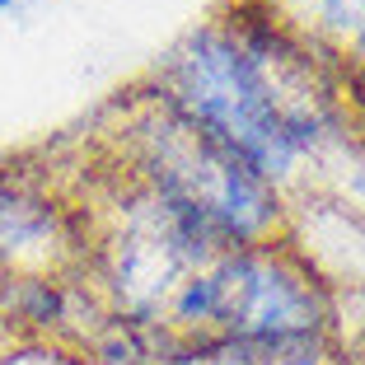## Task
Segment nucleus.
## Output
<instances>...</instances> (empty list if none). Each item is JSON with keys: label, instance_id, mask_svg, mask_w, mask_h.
Returning <instances> with one entry per match:
<instances>
[{"label": "nucleus", "instance_id": "obj_5", "mask_svg": "<svg viewBox=\"0 0 365 365\" xmlns=\"http://www.w3.org/2000/svg\"><path fill=\"white\" fill-rule=\"evenodd\" d=\"M14 5H19V0H0V10H14Z\"/></svg>", "mask_w": 365, "mask_h": 365}, {"label": "nucleus", "instance_id": "obj_6", "mask_svg": "<svg viewBox=\"0 0 365 365\" xmlns=\"http://www.w3.org/2000/svg\"><path fill=\"white\" fill-rule=\"evenodd\" d=\"M361 61H365V38H361Z\"/></svg>", "mask_w": 365, "mask_h": 365}, {"label": "nucleus", "instance_id": "obj_4", "mask_svg": "<svg viewBox=\"0 0 365 365\" xmlns=\"http://www.w3.org/2000/svg\"><path fill=\"white\" fill-rule=\"evenodd\" d=\"M328 14L337 24H365V0H328Z\"/></svg>", "mask_w": 365, "mask_h": 365}, {"label": "nucleus", "instance_id": "obj_3", "mask_svg": "<svg viewBox=\"0 0 365 365\" xmlns=\"http://www.w3.org/2000/svg\"><path fill=\"white\" fill-rule=\"evenodd\" d=\"M230 365H314V361H309V356H300V351H286V342H277V346H267V351L235 356Z\"/></svg>", "mask_w": 365, "mask_h": 365}, {"label": "nucleus", "instance_id": "obj_2", "mask_svg": "<svg viewBox=\"0 0 365 365\" xmlns=\"http://www.w3.org/2000/svg\"><path fill=\"white\" fill-rule=\"evenodd\" d=\"M187 319H211L225 333L244 337L258 346H277L290 337L309 333L314 323V295L300 286V277L277 262H230V267L202 277L187 300H182Z\"/></svg>", "mask_w": 365, "mask_h": 365}, {"label": "nucleus", "instance_id": "obj_1", "mask_svg": "<svg viewBox=\"0 0 365 365\" xmlns=\"http://www.w3.org/2000/svg\"><path fill=\"white\" fill-rule=\"evenodd\" d=\"M178 98L211 140L258 173H281L319 127V98L262 38L206 33L178 61Z\"/></svg>", "mask_w": 365, "mask_h": 365}]
</instances>
